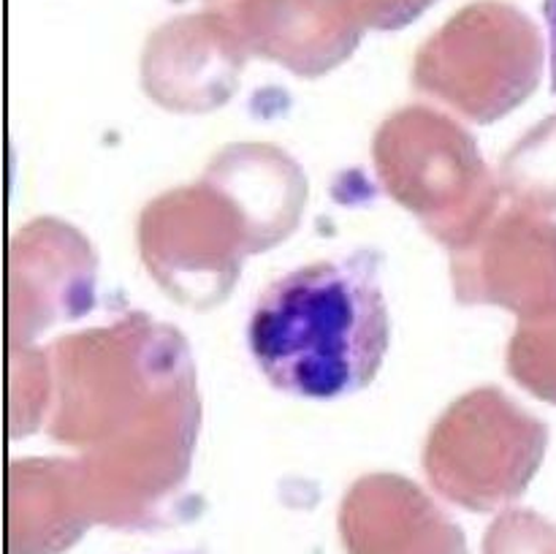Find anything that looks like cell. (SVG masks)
Listing matches in <instances>:
<instances>
[{
	"instance_id": "6da1fadb",
	"label": "cell",
	"mask_w": 556,
	"mask_h": 554,
	"mask_svg": "<svg viewBox=\"0 0 556 554\" xmlns=\"http://www.w3.org/2000/svg\"><path fill=\"white\" fill-rule=\"evenodd\" d=\"M248 345L286 394L337 400L362 391L391 345L378 255L320 259L271 280L250 313Z\"/></svg>"
},
{
	"instance_id": "7a4b0ae2",
	"label": "cell",
	"mask_w": 556,
	"mask_h": 554,
	"mask_svg": "<svg viewBox=\"0 0 556 554\" xmlns=\"http://www.w3.org/2000/svg\"><path fill=\"white\" fill-rule=\"evenodd\" d=\"M543 16L548 27V58H552V85L556 92V0H543Z\"/></svg>"
}]
</instances>
